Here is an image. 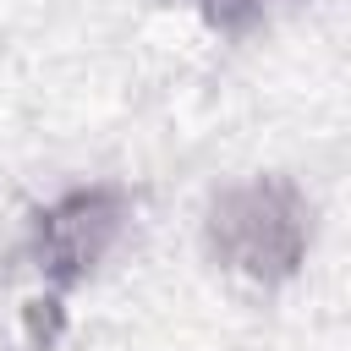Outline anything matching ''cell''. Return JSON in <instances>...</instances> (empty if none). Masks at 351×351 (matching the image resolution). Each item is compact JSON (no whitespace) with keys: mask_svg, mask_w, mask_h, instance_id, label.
Masks as SVG:
<instances>
[{"mask_svg":"<svg viewBox=\"0 0 351 351\" xmlns=\"http://www.w3.org/2000/svg\"><path fill=\"white\" fill-rule=\"evenodd\" d=\"M307 241H313V214L296 181L285 176L236 181L208 203V252L252 285L291 280L307 258Z\"/></svg>","mask_w":351,"mask_h":351,"instance_id":"cell-1","label":"cell"},{"mask_svg":"<svg viewBox=\"0 0 351 351\" xmlns=\"http://www.w3.org/2000/svg\"><path fill=\"white\" fill-rule=\"evenodd\" d=\"M197 11H203V22L208 27H219V33H247L258 16H269L280 0H192Z\"/></svg>","mask_w":351,"mask_h":351,"instance_id":"cell-3","label":"cell"},{"mask_svg":"<svg viewBox=\"0 0 351 351\" xmlns=\"http://www.w3.org/2000/svg\"><path fill=\"white\" fill-rule=\"evenodd\" d=\"M126 230V192L121 186H71L60 192L55 203H44L27 225V258L33 269L44 274L49 296L82 285L104 258L110 247L121 241Z\"/></svg>","mask_w":351,"mask_h":351,"instance_id":"cell-2","label":"cell"}]
</instances>
